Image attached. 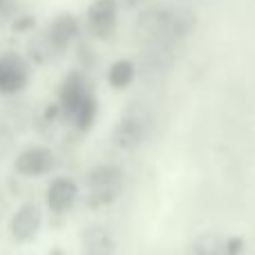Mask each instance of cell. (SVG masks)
<instances>
[{"label":"cell","mask_w":255,"mask_h":255,"mask_svg":"<svg viewBox=\"0 0 255 255\" xmlns=\"http://www.w3.org/2000/svg\"><path fill=\"white\" fill-rule=\"evenodd\" d=\"M36 27V18L34 16H18L16 20H13V25H11V29L13 31H29V29H34Z\"/></svg>","instance_id":"obj_16"},{"label":"cell","mask_w":255,"mask_h":255,"mask_svg":"<svg viewBox=\"0 0 255 255\" xmlns=\"http://www.w3.org/2000/svg\"><path fill=\"white\" fill-rule=\"evenodd\" d=\"M197 27V16L193 9L179 4H154L139 11L134 22L136 38L148 45H177L188 38Z\"/></svg>","instance_id":"obj_1"},{"label":"cell","mask_w":255,"mask_h":255,"mask_svg":"<svg viewBox=\"0 0 255 255\" xmlns=\"http://www.w3.org/2000/svg\"><path fill=\"white\" fill-rule=\"evenodd\" d=\"M126 175L119 166H112V163H103V166H94L88 172V197L85 204L90 208H103L110 206L117 197H119L121 188H124Z\"/></svg>","instance_id":"obj_2"},{"label":"cell","mask_w":255,"mask_h":255,"mask_svg":"<svg viewBox=\"0 0 255 255\" xmlns=\"http://www.w3.org/2000/svg\"><path fill=\"white\" fill-rule=\"evenodd\" d=\"M16 172L22 177H43L56 166V157L45 145H34V148L22 150L16 157Z\"/></svg>","instance_id":"obj_7"},{"label":"cell","mask_w":255,"mask_h":255,"mask_svg":"<svg viewBox=\"0 0 255 255\" xmlns=\"http://www.w3.org/2000/svg\"><path fill=\"white\" fill-rule=\"evenodd\" d=\"M49 255H67V253L63 251V249H52V251H49Z\"/></svg>","instance_id":"obj_19"},{"label":"cell","mask_w":255,"mask_h":255,"mask_svg":"<svg viewBox=\"0 0 255 255\" xmlns=\"http://www.w3.org/2000/svg\"><path fill=\"white\" fill-rule=\"evenodd\" d=\"M115 247V235L106 226H90L81 233V251H83V255H112Z\"/></svg>","instance_id":"obj_11"},{"label":"cell","mask_w":255,"mask_h":255,"mask_svg":"<svg viewBox=\"0 0 255 255\" xmlns=\"http://www.w3.org/2000/svg\"><path fill=\"white\" fill-rule=\"evenodd\" d=\"M242 251H244V238L233 235V238L224 240V255H242Z\"/></svg>","instance_id":"obj_15"},{"label":"cell","mask_w":255,"mask_h":255,"mask_svg":"<svg viewBox=\"0 0 255 255\" xmlns=\"http://www.w3.org/2000/svg\"><path fill=\"white\" fill-rule=\"evenodd\" d=\"M134 76H136L134 63H132L130 58H119V61H115L110 65V70H108V83L115 90H126L132 85Z\"/></svg>","instance_id":"obj_12"},{"label":"cell","mask_w":255,"mask_h":255,"mask_svg":"<svg viewBox=\"0 0 255 255\" xmlns=\"http://www.w3.org/2000/svg\"><path fill=\"white\" fill-rule=\"evenodd\" d=\"M150 134V119L148 115L141 112H132L126 115L124 119L117 124V128L112 130V141L117 148L121 150H136Z\"/></svg>","instance_id":"obj_4"},{"label":"cell","mask_w":255,"mask_h":255,"mask_svg":"<svg viewBox=\"0 0 255 255\" xmlns=\"http://www.w3.org/2000/svg\"><path fill=\"white\" fill-rule=\"evenodd\" d=\"M40 224H43V211L38 204H22L11 217V235L18 242H29L40 231Z\"/></svg>","instance_id":"obj_9"},{"label":"cell","mask_w":255,"mask_h":255,"mask_svg":"<svg viewBox=\"0 0 255 255\" xmlns=\"http://www.w3.org/2000/svg\"><path fill=\"white\" fill-rule=\"evenodd\" d=\"M2 4H4V0H0V9H2Z\"/></svg>","instance_id":"obj_20"},{"label":"cell","mask_w":255,"mask_h":255,"mask_svg":"<svg viewBox=\"0 0 255 255\" xmlns=\"http://www.w3.org/2000/svg\"><path fill=\"white\" fill-rule=\"evenodd\" d=\"M119 22V0H92L85 13V25L92 38L110 40L117 34Z\"/></svg>","instance_id":"obj_3"},{"label":"cell","mask_w":255,"mask_h":255,"mask_svg":"<svg viewBox=\"0 0 255 255\" xmlns=\"http://www.w3.org/2000/svg\"><path fill=\"white\" fill-rule=\"evenodd\" d=\"M188 255H224V240L215 233H202L188 244Z\"/></svg>","instance_id":"obj_13"},{"label":"cell","mask_w":255,"mask_h":255,"mask_svg":"<svg viewBox=\"0 0 255 255\" xmlns=\"http://www.w3.org/2000/svg\"><path fill=\"white\" fill-rule=\"evenodd\" d=\"M11 145H13V136H11V132L7 130L2 124H0V157H4V154L11 150Z\"/></svg>","instance_id":"obj_17"},{"label":"cell","mask_w":255,"mask_h":255,"mask_svg":"<svg viewBox=\"0 0 255 255\" xmlns=\"http://www.w3.org/2000/svg\"><path fill=\"white\" fill-rule=\"evenodd\" d=\"M143 2H145V0H119V7H124V9H139Z\"/></svg>","instance_id":"obj_18"},{"label":"cell","mask_w":255,"mask_h":255,"mask_svg":"<svg viewBox=\"0 0 255 255\" xmlns=\"http://www.w3.org/2000/svg\"><path fill=\"white\" fill-rule=\"evenodd\" d=\"M76 197H79V186L70 177H56L47 186V206L56 215H63V213L70 211Z\"/></svg>","instance_id":"obj_10"},{"label":"cell","mask_w":255,"mask_h":255,"mask_svg":"<svg viewBox=\"0 0 255 255\" xmlns=\"http://www.w3.org/2000/svg\"><path fill=\"white\" fill-rule=\"evenodd\" d=\"M79 34H81V22H79V18L70 11H61L49 22L47 31H45L49 45H52V49L56 54L65 52V49L79 38Z\"/></svg>","instance_id":"obj_6"},{"label":"cell","mask_w":255,"mask_h":255,"mask_svg":"<svg viewBox=\"0 0 255 255\" xmlns=\"http://www.w3.org/2000/svg\"><path fill=\"white\" fill-rule=\"evenodd\" d=\"M88 94H90V85H88L85 74L79 70H72L70 74L65 76V81H63V85H61V92H58V108H61L63 117L72 119L76 108L81 106V101H83Z\"/></svg>","instance_id":"obj_8"},{"label":"cell","mask_w":255,"mask_h":255,"mask_svg":"<svg viewBox=\"0 0 255 255\" xmlns=\"http://www.w3.org/2000/svg\"><path fill=\"white\" fill-rule=\"evenodd\" d=\"M29 83V63L16 52L0 56V92L16 94Z\"/></svg>","instance_id":"obj_5"},{"label":"cell","mask_w":255,"mask_h":255,"mask_svg":"<svg viewBox=\"0 0 255 255\" xmlns=\"http://www.w3.org/2000/svg\"><path fill=\"white\" fill-rule=\"evenodd\" d=\"M97 112H99V103H97V99H94V94L90 92L88 97L81 101V106L76 108L74 117H72L76 130H79V132H88L90 128L94 126V121H97Z\"/></svg>","instance_id":"obj_14"}]
</instances>
